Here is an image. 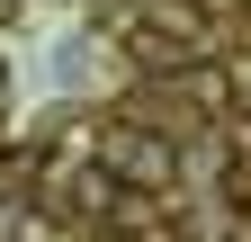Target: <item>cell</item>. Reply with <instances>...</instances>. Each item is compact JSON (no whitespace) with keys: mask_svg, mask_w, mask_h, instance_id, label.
Returning a JSON list of instances; mask_svg holds the SVG:
<instances>
[{"mask_svg":"<svg viewBox=\"0 0 251 242\" xmlns=\"http://www.w3.org/2000/svg\"><path fill=\"white\" fill-rule=\"evenodd\" d=\"M99 170L117 179L126 197H171V179H179V144L152 135V126H135V117H117V126L99 135Z\"/></svg>","mask_w":251,"mask_h":242,"instance_id":"cell-1","label":"cell"},{"mask_svg":"<svg viewBox=\"0 0 251 242\" xmlns=\"http://www.w3.org/2000/svg\"><path fill=\"white\" fill-rule=\"evenodd\" d=\"M0 99H9V72H0Z\"/></svg>","mask_w":251,"mask_h":242,"instance_id":"cell-2","label":"cell"},{"mask_svg":"<svg viewBox=\"0 0 251 242\" xmlns=\"http://www.w3.org/2000/svg\"><path fill=\"white\" fill-rule=\"evenodd\" d=\"M242 18H251V0H242Z\"/></svg>","mask_w":251,"mask_h":242,"instance_id":"cell-3","label":"cell"}]
</instances>
